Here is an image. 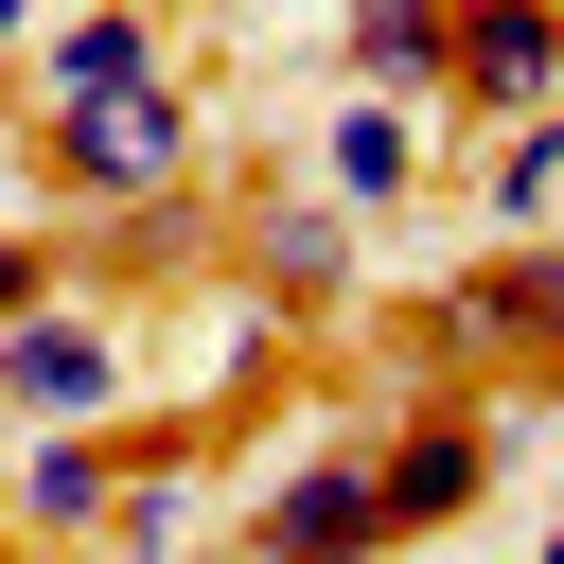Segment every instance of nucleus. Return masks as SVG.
<instances>
[{
    "label": "nucleus",
    "mask_w": 564,
    "mask_h": 564,
    "mask_svg": "<svg viewBox=\"0 0 564 564\" xmlns=\"http://www.w3.org/2000/svg\"><path fill=\"white\" fill-rule=\"evenodd\" d=\"M53 282H70V264H53L35 229H0V335H18V317H53Z\"/></svg>",
    "instance_id": "obj_14"
},
{
    "label": "nucleus",
    "mask_w": 564,
    "mask_h": 564,
    "mask_svg": "<svg viewBox=\"0 0 564 564\" xmlns=\"http://www.w3.org/2000/svg\"><path fill=\"white\" fill-rule=\"evenodd\" d=\"M476 194H494V229H546V212H564V106H529V123H494V159H476Z\"/></svg>",
    "instance_id": "obj_13"
},
{
    "label": "nucleus",
    "mask_w": 564,
    "mask_h": 564,
    "mask_svg": "<svg viewBox=\"0 0 564 564\" xmlns=\"http://www.w3.org/2000/svg\"><path fill=\"white\" fill-rule=\"evenodd\" d=\"M176 53H159V0H88V18H53L35 53H18V123H53V106H106V88H159Z\"/></svg>",
    "instance_id": "obj_6"
},
{
    "label": "nucleus",
    "mask_w": 564,
    "mask_h": 564,
    "mask_svg": "<svg viewBox=\"0 0 564 564\" xmlns=\"http://www.w3.org/2000/svg\"><path fill=\"white\" fill-rule=\"evenodd\" d=\"M423 352H458V370H564V247L546 229H494L423 300Z\"/></svg>",
    "instance_id": "obj_2"
},
{
    "label": "nucleus",
    "mask_w": 564,
    "mask_h": 564,
    "mask_svg": "<svg viewBox=\"0 0 564 564\" xmlns=\"http://www.w3.org/2000/svg\"><path fill=\"white\" fill-rule=\"evenodd\" d=\"M35 141V176L70 194V212H176L194 194V88L159 70V88H106V106H53V123H18Z\"/></svg>",
    "instance_id": "obj_1"
},
{
    "label": "nucleus",
    "mask_w": 564,
    "mask_h": 564,
    "mask_svg": "<svg viewBox=\"0 0 564 564\" xmlns=\"http://www.w3.org/2000/svg\"><path fill=\"white\" fill-rule=\"evenodd\" d=\"M194 546V423H123V511H106V564H176Z\"/></svg>",
    "instance_id": "obj_11"
},
{
    "label": "nucleus",
    "mask_w": 564,
    "mask_h": 564,
    "mask_svg": "<svg viewBox=\"0 0 564 564\" xmlns=\"http://www.w3.org/2000/svg\"><path fill=\"white\" fill-rule=\"evenodd\" d=\"M494 458H511V405H405V423L370 441V476H388V529H458V511L494 494Z\"/></svg>",
    "instance_id": "obj_4"
},
{
    "label": "nucleus",
    "mask_w": 564,
    "mask_h": 564,
    "mask_svg": "<svg viewBox=\"0 0 564 564\" xmlns=\"http://www.w3.org/2000/svg\"><path fill=\"white\" fill-rule=\"evenodd\" d=\"M335 53L388 106H458V0H335Z\"/></svg>",
    "instance_id": "obj_10"
},
{
    "label": "nucleus",
    "mask_w": 564,
    "mask_h": 564,
    "mask_svg": "<svg viewBox=\"0 0 564 564\" xmlns=\"http://www.w3.org/2000/svg\"><path fill=\"white\" fill-rule=\"evenodd\" d=\"M247 300L264 317H335L352 300V212L335 194H264L247 212Z\"/></svg>",
    "instance_id": "obj_9"
},
{
    "label": "nucleus",
    "mask_w": 564,
    "mask_h": 564,
    "mask_svg": "<svg viewBox=\"0 0 564 564\" xmlns=\"http://www.w3.org/2000/svg\"><path fill=\"white\" fill-rule=\"evenodd\" d=\"M35 35H53V0H0V53H35Z\"/></svg>",
    "instance_id": "obj_15"
},
{
    "label": "nucleus",
    "mask_w": 564,
    "mask_h": 564,
    "mask_svg": "<svg viewBox=\"0 0 564 564\" xmlns=\"http://www.w3.org/2000/svg\"><path fill=\"white\" fill-rule=\"evenodd\" d=\"M0 511H18L35 546H106V511H123V423H18Z\"/></svg>",
    "instance_id": "obj_7"
},
{
    "label": "nucleus",
    "mask_w": 564,
    "mask_h": 564,
    "mask_svg": "<svg viewBox=\"0 0 564 564\" xmlns=\"http://www.w3.org/2000/svg\"><path fill=\"white\" fill-rule=\"evenodd\" d=\"M405 529H388V476H370V441H317V458H282L264 494H247V546L229 564H388Z\"/></svg>",
    "instance_id": "obj_3"
},
{
    "label": "nucleus",
    "mask_w": 564,
    "mask_h": 564,
    "mask_svg": "<svg viewBox=\"0 0 564 564\" xmlns=\"http://www.w3.org/2000/svg\"><path fill=\"white\" fill-rule=\"evenodd\" d=\"M529 564H564V529H546V546H529Z\"/></svg>",
    "instance_id": "obj_16"
},
{
    "label": "nucleus",
    "mask_w": 564,
    "mask_h": 564,
    "mask_svg": "<svg viewBox=\"0 0 564 564\" xmlns=\"http://www.w3.org/2000/svg\"><path fill=\"white\" fill-rule=\"evenodd\" d=\"M405 176H423V106H388V88H352V106L317 123V194H335V212H388Z\"/></svg>",
    "instance_id": "obj_12"
},
{
    "label": "nucleus",
    "mask_w": 564,
    "mask_h": 564,
    "mask_svg": "<svg viewBox=\"0 0 564 564\" xmlns=\"http://www.w3.org/2000/svg\"><path fill=\"white\" fill-rule=\"evenodd\" d=\"M458 106L476 123L564 106V0H458Z\"/></svg>",
    "instance_id": "obj_8"
},
{
    "label": "nucleus",
    "mask_w": 564,
    "mask_h": 564,
    "mask_svg": "<svg viewBox=\"0 0 564 564\" xmlns=\"http://www.w3.org/2000/svg\"><path fill=\"white\" fill-rule=\"evenodd\" d=\"M106 405H123V317L53 300L0 335V423H106Z\"/></svg>",
    "instance_id": "obj_5"
}]
</instances>
